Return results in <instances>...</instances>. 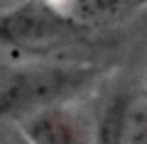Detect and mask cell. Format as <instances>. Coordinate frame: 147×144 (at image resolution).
Segmentation results:
<instances>
[{
  "instance_id": "3957f363",
  "label": "cell",
  "mask_w": 147,
  "mask_h": 144,
  "mask_svg": "<svg viewBox=\"0 0 147 144\" xmlns=\"http://www.w3.org/2000/svg\"><path fill=\"white\" fill-rule=\"evenodd\" d=\"M98 144H147V100H113L100 120Z\"/></svg>"
},
{
  "instance_id": "5b68a950",
  "label": "cell",
  "mask_w": 147,
  "mask_h": 144,
  "mask_svg": "<svg viewBox=\"0 0 147 144\" xmlns=\"http://www.w3.org/2000/svg\"><path fill=\"white\" fill-rule=\"evenodd\" d=\"M76 12L91 20H105V17H118L135 10L142 0H71Z\"/></svg>"
},
{
  "instance_id": "6da1fadb",
  "label": "cell",
  "mask_w": 147,
  "mask_h": 144,
  "mask_svg": "<svg viewBox=\"0 0 147 144\" xmlns=\"http://www.w3.org/2000/svg\"><path fill=\"white\" fill-rule=\"evenodd\" d=\"M93 73L76 66H0V115H34L81 90Z\"/></svg>"
},
{
  "instance_id": "277c9868",
  "label": "cell",
  "mask_w": 147,
  "mask_h": 144,
  "mask_svg": "<svg viewBox=\"0 0 147 144\" xmlns=\"http://www.w3.org/2000/svg\"><path fill=\"white\" fill-rule=\"evenodd\" d=\"M22 134L27 144H93L86 125L61 108L30 115L22 125Z\"/></svg>"
},
{
  "instance_id": "7a4b0ae2",
  "label": "cell",
  "mask_w": 147,
  "mask_h": 144,
  "mask_svg": "<svg viewBox=\"0 0 147 144\" xmlns=\"http://www.w3.org/2000/svg\"><path fill=\"white\" fill-rule=\"evenodd\" d=\"M79 34L71 17L44 0H27L0 12V44L20 52L42 54L69 44Z\"/></svg>"
}]
</instances>
